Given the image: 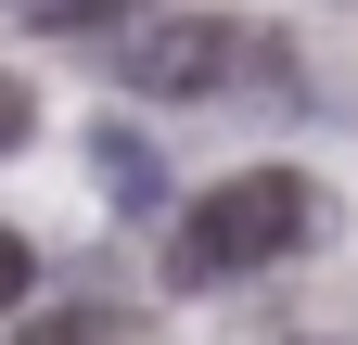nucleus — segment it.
Listing matches in <instances>:
<instances>
[{
  "mask_svg": "<svg viewBox=\"0 0 358 345\" xmlns=\"http://www.w3.org/2000/svg\"><path fill=\"white\" fill-rule=\"evenodd\" d=\"M103 13H128V0H38V26H103Z\"/></svg>",
  "mask_w": 358,
  "mask_h": 345,
  "instance_id": "0eeeda50",
  "label": "nucleus"
},
{
  "mask_svg": "<svg viewBox=\"0 0 358 345\" xmlns=\"http://www.w3.org/2000/svg\"><path fill=\"white\" fill-rule=\"evenodd\" d=\"M294 345H333V332H294Z\"/></svg>",
  "mask_w": 358,
  "mask_h": 345,
  "instance_id": "6e6552de",
  "label": "nucleus"
},
{
  "mask_svg": "<svg viewBox=\"0 0 358 345\" xmlns=\"http://www.w3.org/2000/svg\"><path fill=\"white\" fill-rule=\"evenodd\" d=\"M90 166L115 179V205H128V218H166V166L128 141V128H103V141H90Z\"/></svg>",
  "mask_w": 358,
  "mask_h": 345,
  "instance_id": "20e7f679",
  "label": "nucleus"
},
{
  "mask_svg": "<svg viewBox=\"0 0 358 345\" xmlns=\"http://www.w3.org/2000/svg\"><path fill=\"white\" fill-rule=\"evenodd\" d=\"M231 64H243L231 13H128V26H115V77H128L141 103H205Z\"/></svg>",
  "mask_w": 358,
  "mask_h": 345,
  "instance_id": "f03ea898",
  "label": "nucleus"
},
{
  "mask_svg": "<svg viewBox=\"0 0 358 345\" xmlns=\"http://www.w3.org/2000/svg\"><path fill=\"white\" fill-rule=\"evenodd\" d=\"M26 281H38V269H26V243H13V230H0V320H13V307H26Z\"/></svg>",
  "mask_w": 358,
  "mask_h": 345,
  "instance_id": "423d86ee",
  "label": "nucleus"
},
{
  "mask_svg": "<svg viewBox=\"0 0 358 345\" xmlns=\"http://www.w3.org/2000/svg\"><path fill=\"white\" fill-rule=\"evenodd\" d=\"M26 128H38V90H26V77H0V154H26Z\"/></svg>",
  "mask_w": 358,
  "mask_h": 345,
  "instance_id": "39448f33",
  "label": "nucleus"
},
{
  "mask_svg": "<svg viewBox=\"0 0 358 345\" xmlns=\"http://www.w3.org/2000/svg\"><path fill=\"white\" fill-rule=\"evenodd\" d=\"M13 345H154V320H128V307H52V320H13Z\"/></svg>",
  "mask_w": 358,
  "mask_h": 345,
  "instance_id": "7ed1b4c3",
  "label": "nucleus"
},
{
  "mask_svg": "<svg viewBox=\"0 0 358 345\" xmlns=\"http://www.w3.org/2000/svg\"><path fill=\"white\" fill-rule=\"evenodd\" d=\"M320 230H333V192H320V179H294V166H231L217 192L179 205V230H166V281L205 294V281L282 269V256H307Z\"/></svg>",
  "mask_w": 358,
  "mask_h": 345,
  "instance_id": "f257e3e1",
  "label": "nucleus"
}]
</instances>
